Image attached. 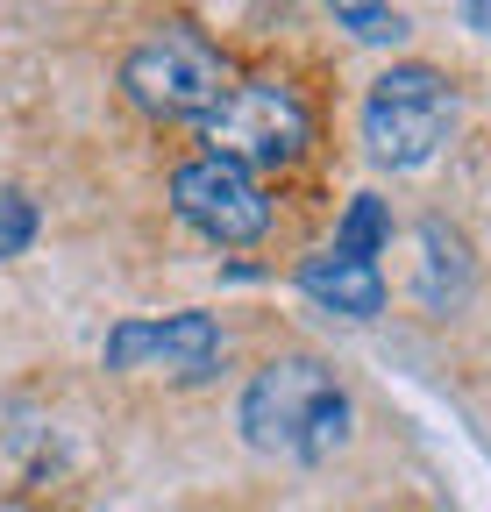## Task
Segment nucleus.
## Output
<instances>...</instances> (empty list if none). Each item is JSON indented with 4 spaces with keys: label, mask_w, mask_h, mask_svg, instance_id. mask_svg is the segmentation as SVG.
<instances>
[{
    "label": "nucleus",
    "mask_w": 491,
    "mask_h": 512,
    "mask_svg": "<svg viewBox=\"0 0 491 512\" xmlns=\"http://www.w3.org/2000/svg\"><path fill=\"white\" fill-rule=\"evenodd\" d=\"M235 427L257 456L278 463H328L349 441V392L321 356H271L250 384H242Z\"/></svg>",
    "instance_id": "1"
},
{
    "label": "nucleus",
    "mask_w": 491,
    "mask_h": 512,
    "mask_svg": "<svg viewBox=\"0 0 491 512\" xmlns=\"http://www.w3.org/2000/svg\"><path fill=\"white\" fill-rule=\"evenodd\" d=\"M121 93L157 121H207L228 100V57L193 22H157L129 57H121Z\"/></svg>",
    "instance_id": "2"
},
{
    "label": "nucleus",
    "mask_w": 491,
    "mask_h": 512,
    "mask_svg": "<svg viewBox=\"0 0 491 512\" xmlns=\"http://www.w3.org/2000/svg\"><path fill=\"white\" fill-rule=\"evenodd\" d=\"M449 121H456V93L435 64H392L363 93V143L392 171L435 164V150L449 143Z\"/></svg>",
    "instance_id": "3"
},
{
    "label": "nucleus",
    "mask_w": 491,
    "mask_h": 512,
    "mask_svg": "<svg viewBox=\"0 0 491 512\" xmlns=\"http://www.w3.org/2000/svg\"><path fill=\"white\" fill-rule=\"evenodd\" d=\"M200 143H207V157H228L242 171H285L306 157L314 121H306V100L285 79H242L200 121Z\"/></svg>",
    "instance_id": "4"
},
{
    "label": "nucleus",
    "mask_w": 491,
    "mask_h": 512,
    "mask_svg": "<svg viewBox=\"0 0 491 512\" xmlns=\"http://www.w3.org/2000/svg\"><path fill=\"white\" fill-rule=\"evenodd\" d=\"M171 207L186 228H200L207 242L221 249H250L264 228H271V200H264V185L257 171H242L228 157H193V164H178L171 171Z\"/></svg>",
    "instance_id": "5"
},
{
    "label": "nucleus",
    "mask_w": 491,
    "mask_h": 512,
    "mask_svg": "<svg viewBox=\"0 0 491 512\" xmlns=\"http://www.w3.org/2000/svg\"><path fill=\"white\" fill-rule=\"evenodd\" d=\"M107 370H164L178 384H207L221 370V320L214 313H164V320H121L100 349Z\"/></svg>",
    "instance_id": "6"
},
{
    "label": "nucleus",
    "mask_w": 491,
    "mask_h": 512,
    "mask_svg": "<svg viewBox=\"0 0 491 512\" xmlns=\"http://www.w3.org/2000/svg\"><path fill=\"white\" fill-rule=\"evenodd\" d=\"M292 278H299V292L314 299V306H328V313H342V320H371V313H385V271L371 264V256L314 249Z\"/></svg>",
    "instance_id": "7"
},
{
    "label": "nucleus",
    "mask_w": 491,
    "mask_h": 512,
    "mask_svg": "<svg viewBox=\"0 0 491 512\" xmlns=\"http://www.w3.org/2000/svg\"><path fill=\"white\" fill-rule=\"evenodd\" d=\"M420 306L427 313H449V306H463L470 299V256H463V235L456 228H442V221H427L420 228Z\"/></svg>",
    "instance_id": "8"
},
{
    "label": "nucleus",
    "mask_w": 491,
    "mask_h": 512,
    "mask_svg": "<svg viewBox=\"0 0 491 512\" xmlns=\"http://www.w3.org/2000/svg\"><path fill=\"white\" fill-rule=\"evenodd\" d=\"M385 242H392V207L378 200V192H356L349 214H342V228H335V249H349V256H378Z\"/></svg>",
    "instance_id": "9"
},
{
    "label": "nucleus",
    "mask_w": 491,
    "mask_h": 512,
    "mask_svg": "<svg viewBox=\"0 0 491 512\" xmlns=\"http://www.w3.org/2000/svg\"><path fill=\"white\" fill-rule=\"evenodd\" d=\"M328 8H335V22L356 36V43H399L406 36V22H399V8H392V0H328Z\"/></svg>",
    "instance_id": "10"
},
{
    "label": "nucleus",
    "mask_w": 491,
    "mask_h": 512,
    "mask_svg": "<svg viewBox=\"0 0 491 512\" xmlns=\"http://www.w3.org/2000/svg\"><path fill=\"white\" fill-rule=\"evenodd\" d=\"M36 242V207L22 200L15 185H0V264H8V256H22Z\"/></svg>",
    "instance_id": "11"
},
{
    "label": "nucleus",
    "mask_w": 491,
    "mask_h": 512,
    "mask_svg": "<svg viewBox=\"0 0 491 512\" xmlns=\"http://www.w3.org/2000/svg\"><path fill=\"white\" fill-rule=\"evenodd\" d=\"M463 22H470L477 36H491V0H470V8H463Z\"/></svg>",
    "instance_id": "12"
}]
</instances>
